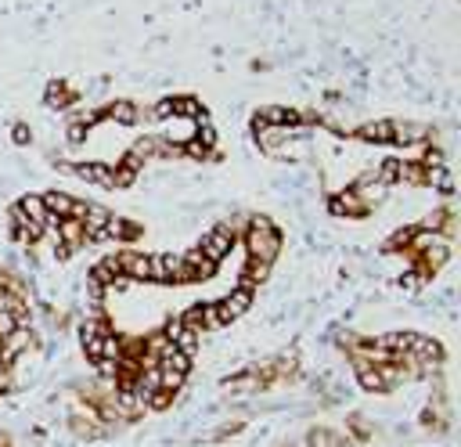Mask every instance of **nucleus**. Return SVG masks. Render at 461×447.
I'll use <instances>...</instances> for the list:
<instances>
[{"label": "nucleus", "instance_id": "f257e3e1", "mask_svg": "<svg viewBox=\"0 0 461 447\" xmlns=\"http://www.w3.org/2000/svg\"><path fill=\"white\" fill-rule=\"evenodd\" d=\"M249 253L256 256V260H270L274 253H277V235H274V228L267 220H256L253 224V231H249Z\"/></svg>", "mask_w": 461, "mask_h": 447}, {"label": "nucleus", "instance_id": "f03ea898", "mask_svg": "<svg viewBox=\"0 0 461 447\" xmlns=\"http://www.w3.org/2000/svg\"><path fill=\"white\" fill-rule=\"evenodd\" d=\"M231 242H235V238H231V231H227V228L209 231V235L202 238V256H206V260H220L223 253H231Z\"/></svg>", "mask_w": 461, "mask_h": 447}]
</instances>
